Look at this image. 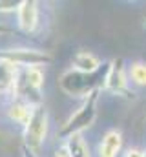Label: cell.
Masks as SVG:
<instances>
[{"instance_id": "cell-1", "label": "cell", "mask_w": 146, "mask_h": 157, "mask_svg": "<svg viewBox=\"0 0 146 157\" xmlns=\"http://www.w3.org/2000/svg\"><path fill=\"white\" fill-rule=\"evenodd\" d=\"M99 101H101V90L97 91H91L86 99L80 101V104L77 106V110L71 112L68 119L62 122V126L59 128L57 132V137L60 141L68 139L70 135H77V133H82L86 130H90L99 115Z\"/></svg>"}, {"instance_id": "cell-2", "label": "cell", "mask_w": 146, "mask_h": 157, "mask_svg": "<svg viewBox=\"0 0 146 157\" xmlns=\"http://www.w3.org/2000/svg\"><path fill=\"white\" fill-rule=\"evenodd\" d=\"M108 70V68H106ZM106 70L97 71V73H80L75 70H66L60 73V77L57 80L59 88L62 93L70 95L73 99H86L91 91H97L102 88V80L106 75Z\"/></svg>"}, {"instance_id": "cell-3", "label": "cell", "mask_w": 146, "mask_h": 157, "mask_svg": "<svg viewBox=\"0 0 146 157\" xmlns=\"http://www.w3.org/2000/svg\"><path fill=\"white\" fill-rule=\"evenodd\" d=\"M49 126H51V119H49L48 106L46 104L35 106L31 110L28 122L22 128V144L36 154H40V150L44 148V144L48 141Z\"/></svg>"}, {"instance_id": "cell-4", "label": "cell", "mask_w": 146, "mask_h": 157, "mask_svg": "<svg viewBox=\"0 0 146 157\" xmlns=\"http://www.w3.org/2000/svg\"><path fill=\"white\" fill-rule=\"evenodd\" d=\"M0 60H7L18 68H31V66H44L53 60L49 51L28 48V46H7L0 48Z\"/></svg>"}, {"instance_id": "cell-5", "label": "cell", "mask_w": 146, "mask_h": 157, "mask_svg": "<svg viewBox=\"0 0 146 157\" xmlns=\"http://www.w3.org/2000/svg\"><path fill=\"white\" fill-rule=\"evenodd\" d=\"M101 91H104L108 95H115V97H130L132 86L128 80V64L124 62L122 57L113 59L108 64Z\"/></svg>"}, {"instance_id": "cell-6", "label": "cell", "mask_w": 146, "mask_h": 157, "mask_svg": "<svg viewBox=\"0 0 146 157\" xmlns=\"http://www.w3.org/2000/svg\"><path fill=\"white\" fill-rule=\"evenodd\" d=\"M40 4L36 0H22L17 7V28L24 35H31L40 24Z\"/></svg>"}, {"instance_id": "cell-7", "label": "cell", "mask_w": 146, "mask_h": 157, "mask_svg": "<svg viewBox=\"0 0 146 157\" xmlns=\"http://www.w3.org/2000/svg\"><path fill=\"white\" fill-rule=\"evenodd\" d=\"M122 146H124V137L122 132L117 128L106 130L95 148V157H121L122 155Z\"/></svg>"}, {"instance_id": "cell-8", "label": "cell", "mask_w": 146, "mask_h": 157, "mask_svg": "<svg viewBox=\"0 0 146 157\" xmlns=\"http://www.w3.org/2000/svg\"><path fill=\"white\" fill-rule=\"evenodd\" d=\"M18 73H20L18 66L11 64L7 60H0V97H4L7 101L15 97Z\"/></svg>"}, {"instance_id": "cell-9", "label": "cell", "mask_w": 146, "mask_h": 157, "mask_svg": "<svg viewBox=\"0 0 146 157\" xmlns=\"http://www.w3.org/2000/svg\"><path fill=\"white\" fill-rule=\"evenodd\" d=\"M71 70L80 73H97L102 70V59L90 49H79L71 57Z\"/></svg>"}, {"instance_id": "cell-10", "label": "cell", "mask_w": 146, "mask_h": 157, "mask_svg": "<svg viewBox=\"0 0 146 157\" xmlns=\"http://www.w3.org/2000/svg\"><path fill=\"white\" fill-rule=\"evenodd\" d=\"M35 106H31L26 101L15 97V99H9L7 101V104H6V115H7V119L11 122H15V124H18V126L24 128V124L28 122V119L31 115V110Z\"/></svg>"}, {"instance_id": "cell-11", "label": "cell", "mask_w": 146, "mask_h": 157, "mask_svg": "<svg viewBox=\"0 0 146 157\" xmlns=\"http://www.w3.org/2000/svg\"><path fill=\"white\" fill-rule=\"evenodd\" d=\"M62 144H64V148L68 150L70 157H93L91 148H90V143H88V139H86L82 133L70 135L68 139L62 141Z\"/></svg>"}, {"instance_id": "cell-12", "label": "cell", "mask_w": 146, "mask_h": 157, "mask_svg": "<svg viewBox=\"0 0 146 157\" xmlns=\"http://www.w3.org/2000/svg\"><path fill=\"white\" fill-rule=\"evenodd\" d=\"M128 80L133 88H146V62L133 60L128 64Z\"/></svg>"}, {"instance_id": "cell-13", "label": "cell", "mask_w": 146, "mask_h": 157, "mask_svg": "<svg viewBox=\"0 0 146 157\" xmlns=\"http://www.w3.org/2000/svg\"><path fill=\"white\" fill-rule=\"evenodd\" d=\"M121 157H146V150L137 148V146H130V148L124 150V154Z\"/></svg>"}, {"instance_id": "cell-14", "label": "cell", "mask_w": 146, "mask_h": 157, "mask_svg": "<svg viewBox=\"0 0 146 157\" xmlns=\"http://www.w3.org/2000/svg\"><path fill=\"white\" fill-rule=\"evenodd\" d=\"M20 157H40L36 152H33V150H29V148H26L24 144L20 146Z\"/></svg>"}, {"instance_id": "cell-15", "label": "cell", "mask_w": 146, "mask_h": 157, "mask_svg": "<svg viewBox=\"0 0 146 157\" xmlns=\"http://www.w3.org/2000/svg\"><path fill=\"white\" fill-rule=\"evenodd\" d=\"M53 157H70L68 150L64 148V144H62V143H60V144H59V148H57V150L53 152Z\"/></svg>"}, {"instance_id": "cell-16", "label": "cell", "mask_w": 146, "mask_h": 157, "mask_svg": "<svg viewBox=\"0 0 146 157\" xmlns=\"http://www.w3.org/2000/svg\"><path fill=\"white\" fill-rule=\"evenodd\" d=\"M9 33H13V29L7 26V24H4V22H0V39L2 37H7Z\"/></svg>"}]
</instances>
